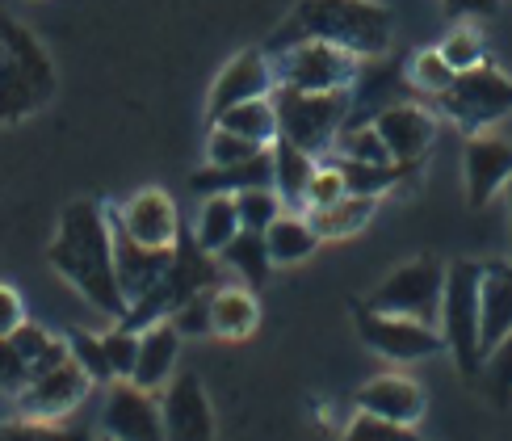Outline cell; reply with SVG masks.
<instances>
[{
	"mask_svg": "<svg viewBox=\"0 0 512 441\" xmlns=\"http://www.w3.org/2000/svg\"><path fill=\"white\" fill-rule=\"evenodd\" d=\"M47 257L59 278H68L101 315H114V320L126 315V294L114 269V227L97 202L80 198L63 210Z\"/></svg>",
	"mask_w": 512,
	"mask_h": 441,
	"instance_id": "cell-1",
	"label": "cell"
},
{
	"mask_svg": "<svg viewBox=\"0 0 512 441\" xmlns=\"http://www.w3.org/2000/svg\"><path fill=\"white\" fill-rule=\"evenodd\" d=\"M391 13L378 0H303L294 21L273 38V47H294V42H332L357 59L382 55L391 47Z\"/></svg>",
	"mask_w": 512,
	"mask_h": 441,
	"instance_id": "cell-2",
	"label": "cell"
},
{
	"mask_svg": "<svg viewBox=\"0 0 512 441\" xmlns=\"http://www.w3.org/2000/svg\"><path fill=\"white\" fill-rule=\"evenodd\" d=\"M55 97V63L42 42L0 17V122H21Z\"/></svg>",
	"mask_w": 512,
	"mask_h": 441,
	"instance_id": "cell-3",
	"label": "cell"
},
{
	"mask_svg": "<svg viewBox=\"0 0 512 441\" xmlns=\"http://www.w3.org/2000/svg\"><path fill=\"white\" fill-rule=\"evenodd\" d=\"M479 261L445 265V294H441V341L454 353V362L466 378H475L483 366V336H479Z\"/></svg>",
	"mask_w": 512,
	"mask_h": 441,
	"instance_id": "cell-4",
	"label": "cell"
},
{
	"mask_svg": "<svg viewBox=\"0 0 512 441\" xmlns=\"http://www.w3.org/2000/svg\"><path fill=\"white\" fill-rule=\"evenodd\" d=\"M349 89H336V93H298V89H277V139H286L294 147H303V152L319 156L328 152L336 143L340 126L349 118Z\"/></svg>",
	"mask_w": 512,
	"mask_h": 441,
	"instance_id": "cell-5",
	"label": "cell"
},
{
	"mask_svg": "<svg viewBox=\"0 0 512 441\" xmlns=\"http://www.w3.org/2000/svg\"><path fill=\"white\" fill-rule=\"evenodd\" d=\"M437 105L462 131L483 135L492 122L512 114V76H504L492 63H479L471 72H458L450 89L437 97Z\"/></svg>",
	"mask_w": 512,
	"mask_h": 441,
	"instance_id": "cell-6",
	"label": "cell"
},
{
	"mask_svg": "<svg viewBox=\"0 0 512 441\" xmlns=\"http://www.w3.org/2000/svg\"><path fill=\"white\" fill-rule=\"evenodd\" d=\"M441 294H445V265L433 257H416L408 265H399L391 278H382V286L370 294V311L382 315H408L420 324L441 320Z\"/></svg>",
	"mask_w": 512,
	"mask_h": 441,
	"instance_id": "cell-7",
	"label": "cell"
},
{
	"mask_svg": "<svg viewBox=\"0 0 512 441\" xmlns=\"http://www.w3.org/2000/svg\"><path fill=\"white\" fill-rule=\"evenodd\" d=\"M357 80V55L332 47V42H294L282 55V84L298 93H336Z\"/></svg>",
	"mask_w": 512,
	"mask_h": 441,
	"instance_id": "cell-8",
	"label": "cell"
},
{
	"mask_svg": "<svg viewBox=\"0 0 512 441\" xmlns=\"http://www.w3.org/2000/svg\"><path fill=\"white\" fill-rule=\"evenodd\" d=\"M357 328L366 336V345L382 357H391V362H420V357H433L445 345L433 324L408 320V315H382L370 307L357 311Z\"/></svg>",
	"mask_w": 512,
	"mask_h": 441,
	"instance_id": "cell-9",
	"label": "cell"
},
{
	"mask_svg": "<svg viewBox=\"0 0 512 441\" xmlns=\"http://www.w3.org/2000/svg\"><path fill=\"white\" fill-rule=\"evenodd\" d=\"M101 429L110 441H164V420L152 391L135 387L131 378H118L105 395Z\"/></svg>",
	"mask_w": 512,
	"mask_h": 441,
	"instance_id": "cell-10",
	"label": "cell"
},
{
	"mask_svg": "<svg viewBox=\"0 0 512 441\" xmlns=\"http://www.w3.org/2000/svg\"><path fill=\"white\" fill-rule=\"evenodd\" d=\"M164 441H215V412L198 374H177L160 399Z\"/></svg>",
	"mask_w": 512,
	"mask_h": 441,
	"instance_id": "cell-11",
	"label": "cell"
},
{
	"mask_svg": "<svg viewBox=\"0 0 512 441\" xmlns=\"http://www.w3.org/2000/svg\"><path fill=\"white\" fill-rule=\"evenodd\" d=\"M89 387H93V378L68 357V362H59L55 370L34 374L26 383V391L17 395V404H21V412H26L30 420H47V425H51V420L68 416L80 399L89 395Z\"/></svg>",
	"mask_w": 512,
	"mask_h": 441,
	"instance_id": "cell-12",
	"label": "cell"
},
{
	"mask_svg": "<svg viewBox=\"0 0 512 441\" xmlns=\"http://www.w3.org/2000/svg\"><path fill=\"white\" fill-rule=\"evenodd\" d=\"M374 131L382 143H387L395 164L416 168L437 135V122L429 110H420V105H382L374 114Z\"/></svg>",
	"mask_w": 512,
	"mask_h": 441,
	"instance_id": "cell-13",
	"label": "cell"
},
{
	"mask_svg": "<svg viewBox=\"0 0 512 441\" xmlns=\"http://www.w3.org/2000/svg\"><path fill=\"white\" fill-rule=\"evenodd\" d=\"M118 227L126 231L131 240L147 244V248H173L181 236V219H177V206L164 189H139V194L122 206Z\"/></svg>",
	"mask_w": 512,
	"mask_h": 441,
	"instance_id": "cell-14",
	"label": "cell"
},
{
	"mask_svg": "<svg viewBox=\"0 0 512 441\" xmlns=\"http://www.w3.org/2000/svg\"><path fill=\"white\" fill-rule=\"evenodd\" d=\"M512 181V143L500 135H471L466 143V198L487 206Z\"/></svg>",
	"mask_w": 512,
	"mask_h": 441,
	"instance_id": "cell-15",
	"label": "cell"
},
{
	"mask_svg": "<svg viewBox=\"0 0 512 441\" xmlns=\"http://www.w3.org/2000/svg\"><path fill=\"white\" fill-rule=\"evenodd\" d=\"M110 227H114V269H118V286H122V294H126V307H131V299L147 294V290H152V286L164 278V273H168L177 244H173V248H147V244H139V240L126 236V231L118 227V219H110Z\"/></svg>",
	"mask_w": 512,
	"mask_h": 441,
	"instance_id": "cell-16",
	"label": "cell"
},
{
	"mask_svg": "<svg viewBox=\"0 0 512 441\" xmlns=\"http://www.w3.org/2000/svg\"><path fill=\"white\" fill-rule=\"evenodd\" d=\"M269 89H273V68H269L265 51H244L227 63L215 80V89H210V118H219L231 105L269 97Z\"/></svg>",
	"mask_w": 512,
	"mask_h": 441,
	"instance_id": "cell-17",
	"label": "cell"
},
{
	"mask_svg": "<svg viewBox=\"0 0 512 441\" xmlns=\"http://www.w3.org/2000/svg\"><path fill=\"white\" fill-rule=\"evenodd\" d=\"M479 336H483V357L492 353L504 336H512V261L483 265V282H479Z\"/></svg>",
	"mask_w": 512,
	"mask_h": 441,
	"instance_id": "cell-18",
	"label": "cell"
},
{
	"mask_svg": "<svg viewBox=\"0 0 512 441\" xmlns=\"http://www.w3.org/2000/svg\"><path fill=\"white\" fill-rule=\"evenodd\" d=\"M357 408L416 429V420L424 416V391H420V383H412V378H403V374H382L357 391Z\"/></svg>",
	"mask_w": 512,
	"mask_h": 441,
	"instance_id": "cell-19",
	"label": "cell"
},
{
	"mask_svg": "<svg viewBox=\"0 0 512 441\" xmlns=\"http://www.w3.org/2000/svg\"><path fill=\"white\" fill-rule=\"evenodd\" d=\"M177 353H181V332L173 328V320H160L152 328L139 332V362L131 383L143 391H156L160 383H168V374L177 366Z\"/></svg>",
	"mask_w": 512,
	"mask_h": 441,
	"instance_id": "cell-20",
	"label": "cell"
},
{
	"mask_svg": "<svg viewBox=\"0 0 512 441\" xmlns=\"http://www.w3.org/2000/svg\"><path fill=\"white\" fill-rule=\"evenodd\" d=\"M198 194H240V189H273V152H256L240 164H206L194 173Z\"/></svg>",
	"mask_w": 512,
	"mask_h": 441,
	"instance_id": "cell-21",
	"label": "cell"
},
{
	"mask_svg": "<svg viewBox=\"0 0 512 441\" xmlns=\"http://www.w3.org/2000/svg\"><path fill=\"white\" fill-rule=\"evenodd\" d=\"M256 320H261V307L248 290L215 286V294H210V332L227 336V341H244L256 332Z\"/></svg>",
	"mask_w": 512,
	"mask_h": 441,
	"instance_id": "cell-22",
	"label": "cell"
},
{
	"mask_svg": "<svg viewBox=\"0 0 512 441\" xmlns=\"http://www.w3.org/2000/svg\"><path fill=\"white\" fill-rule=\"evenodd\" d=\"M315 168L319 164H315L311 152H303V147H294L286 139H277V147H273V189H277V198L307 210V185L315 177Z\"/></svg>",
	"mask_w": 512,
	"mask_h": 441,
	"instance_id": "cell-23",
	"label": "cell"
},
{
	"mask_svg": "<svg viewBox=\"0 0 512 441\" xmlns=\"http://www.w3.org/2000/svg\"><path fill=\"white\" fill-rule=\"evenodd\" d=\"M370 215H374V198L345 194V198L332 202V206L307 210V223L315 227L319 240H345V236H357V231L370 223Z\"/></svg>",
	"mask_w": 512,
	"mask_h": 441,
	"instance_id": "cell-24",
	"label": "cell"
},
{
	"mask_svg": "<svg viewBox=\"0 0 512 441\" xmlns=\"http://www.w3.org/2000/svg\"><path fill=\"white\" fill-rule=\"evenodd\" d=\"M265 244H269L273 265H298L319 248V236L307 223V215H277L265 227Z\"/></svg>",
	"mask_w": 512,
	"mask_h": 441,
	"instance_id": "cell-25",
	"label": "cell"
},
{
	"mask_svg": "<svg viewBox=\"0 0 512 441\" xmlns=\"http://www.w3.org/2000/svg\"><path fill=\"white\" fill-rule=\"evenodd\" d=\"M240 231L244 227H240L236 194H206V206L198 215V248L202 252H223Z\"/></svg>",
	"mask_w": 512,
	"mask_h": 441,
	"instance_id": "cell-26",
	"label": "cell"
},
{
	"mask_svg": "<svg viewBox=\"0 0 512 441\" xmlns=\"http://www.w3.org/2000/svg\"><path fill=\"white\" fill-rule=\"evenodd\" d=\"M215 126H223V131L265 147V143L277 139V110H273L269 97H256V101H244V105H231V110H223L215 118Z\"/></svg>",
	"mask_w": 512,
	"mask_h": 441,
	"instance_id": "cell-27",
	"label": "cell"
},
{
	"mask_svg": "<svg viewBox=\"0 0 512 441\" xmlns=\"http://www.w3.org/2000/svg\"><path fill=\"white\" fill-rule=\"evenodd\" d=\"M336 168H340V177H345L349 194H361V198L387 194V189H391L403 173H412L408 164H361V160H345V156L336 160Z\"/></svg>",
	"mask_w": 512,
	"mask_h": 441,
	"instance_id": "cell-28",
	"label": "cell"
},
{
	"mask_svg": "<svg viewBox=\"0 0 512 441\" xmlns=\"http://www.w3.org/2000/svg\"><path fill=\"white\" fill-rule=\"evenodd\" d=\"M219 257H223L231 269H240L244 282H252V286H261V282L269 278V265H273L269 244H265V231H240V236L219 252Z\"/></svg>",
	"mask_w": 512,
	"mask_h": 441,
	"instance_id": "cell-29",
	"label": "cell"
},
{
	"mask_svg": "<svg viewBox=\"0 0 512 441\" xmlns=\"http://www.w3.org/2000/svg\"><path fill=\"white\" fill-rule=\"evenodd\" d=\"M332 147H336V152L345 156V160H361V164H395L391 152H387V143L378 139L374 122H366V126H357V122L340 126V135H336Z\"/></svg>",
	"mask_w": 512,
	"mask_h": 441,
	"instance_id": "cell-30",
	"label": "cell"
},
{
	"mask_svg": "<svg viewBox=\"0 0 512 441\" xmlns=\"http://www.w3.org/2000/svg\"><path fill=\"white\" fill-rule=\"evenodd\" d=\"M68 353H72V362L93 378V383H110V378H114L110 357H105V345H101V336L76 328V332L68 336Z\"/></svg>",
	"mask_w": 512,
	"mask_h": 441,
	"instance_id": "cell-31",
	"label": "cell"
},
{
	"mask_svg": "<svg viewBox=\"0 0 512 441\" xmlns=\"http://www.w3.org/2000/svg\"><path fill=\"white\" fill-rule=\"evenodd\" d=\"M236 210H240L244 231H265L277 215H282V198H277V189H240Z\"/></svg>",
	"mask_w": 512,
	"mask_h": 441,
	"instance_id": "cell-32",
	"label": "cell"
},
{
	"mask_svg": "<svg viewBox=\"0 0 512 441\" xmlns=\"http://www.w3.org/2000/svg\"><path fill=\"white\" fill-rule=\"evenodd\" d=\"M437 51H441V59L450 63L454 72H471V68H479V63H487V59H483V38H479V30H471V26L450 30Z\"/></svg>",
	"mask_w": 512,
	"mask_h": 441,
	"instance_id": "cell-33",
	"label": "cell"
},
{
	"mask_svg": "<svg viewBox=\"0 0 512 441\" xmlns=\"http://www.w3.org/2000/svg\"><path fill=\"white\" fill-rule=\"evenodd\" d=\"M340 441H420L412 425H395V420H382V416H370V412H357L353 425L345 429Z\"/></svg>",
	"mask_w": 512,
	"mask_h": 441,
	"instance_id": "cell-34",
	"label": "cell"
},
{
	"mask_svg": "<svg viewBox=\"0 0 512 441\" xmlns=\"http://www.w3.org/2000/svg\"><path fill=\"white\" fill-rule=\"evenodd\" d=\"M454 76H458V72L441 59V51H420V55L412 59V84H416L420 93L441 97V93L454 84Z\"/></svg>",
	"mask_w": 512,
	"mask_h": 441,
	"instance_id": "cell-35",
	"label": "cell"
},
{
	"mask_svg": "<svg viewBox=\"0 0 512 441\" xmlns=\"http://www.w3.org/2000/svg\"><path fill=\"white\" fill-rule=\"evenodd\" d=\"M101 345H105V357H110V370L114 378H131L135 374V362H139V332L131 328H110L101 336Z\"/></svg>",
	"mask_w": 512,
	"mask_h": 441,
	"instance_id": "cell-36",
	"label": "cell"
},
{
	"mask_svg": "<svg viewBox=\"0 0 512 441\" xmlns=\"http://www.w3.org/2000/svg\"><path fill=\"white\" fill-rule=\"evenodd\" d=\"M256 152H265V147L252 143V139L231 135V131H223V126H215V135H210V143H206L210 164H240V160H248Z\"/></svg>",
	"mask_w": 512,
	"mask_h": 441,
	"instance_id": "cell-37",
	"label": "cell"
},
{
	"mask_svg": "<svg viewBox=\"0 0 512 441\" xmlns=\"http://www.w3.org/2000/svg\"><path fill=\"white\" fill-rule=\"evenodd\" d=\"M30 383V362L17 353V345L9 336H0V391L5 395H21Z\"/></svg>",
	"mask_w": 512,
	"mask_h": 441,
	"instance_id": "cell-38",
	"label": "cell"
},
{
	"mask_svg": "<svg viewBox=\"0 0 512 441\" xmlns=\"http://www.w3.org/2000/svg\"><path fill=\"white\" fill-rule=\"evenodd\" d=\"M349 189H345V177H340V168L336 164H324V168H315V177H311V185H307V210H315V206H332V202H340Z\"/></svg>",
	"mask_w": 512,
	"mask_h": 441,
	"instance_id": "cell-39",
	"label": "cell"
},
{
	"mask_svg": "<svg viewBox=\"0 0 512 441\" xmlns=\"http://www.w3.org/2000/svg\"><path fill=\"white\" fill-rule=\"evenodd\" d=\"M210 294H215V286L210 290H202V294H194L189 303H181L177 311H173V328L185 336H198V332H210Z\"/></svg>",
	"mask_w": 512,
	"mask_h": 441,
	"instance_id": "cell-40",
	"label": "cell"
},
{
	"mask_svg": "<svg viewBox=\"0 0 512 441\" xmlns=\"http://www.w3.org/2000/svg\"><path fill=\"white\" fill-rule=\"evenodd\" d=\"M487 366H492V391L496 399H508L512 395V336H504V341L483 357Z\"/></svg>",
	"mask_w": 512,
	"mask_h": 441,
	"instance_id": "cell-41",
	"label": "cell"
},
{
	"mask_svg": "<svg viewBox=\"0 0 512 441\" xmlns=\"http://www.w3.org/2000/svg\"><path fill=\"white\" fill-rule=\"evenodd\" d=\"M59 429L47 425V420H9V425H0V441H55Z\"/></svg>",
	"mask_w": 512,
	"mask_h": 441,
	"instance_id": "cell-42",
	"label": "cell"
},
{
	"mask_svg": "<svg viewBox=\"0 0 512 441\" xmlns=\"http://www.w3.org/2000/svg\"><path fill=\"white\" fill-rule=\"evenodd\" d=\"M26 324V307H21V294L13 286H0V336H13Z\"/></svg>",
	"mask_w": 512,
	"mask_h": 441,
	"instance_id": "cell-43",
	"label": "cell"
},
{
	"mask_svg": "<svg viewBox=\"0 0 512 441\" xmlns=\"http://www.w3.org/2000/svg\"><path fill=\"white\" fill-rule=\"evenodd\" d=\"M450 17H487L500 9V0H441Z\"/></svg>",
	"mask_w": 512,
	"mask_h": 441,
	"instance_id": "cell-44",
	"label": "cell"
},
{
	"mask_svg": "<svg viewBox=\"0 0 512 441\" xmlns=\"http://www.w3.org/2000/svg\"><path fill=\"white\" fill-rule=\"evenodd\" d=\"M55 441H89V433H84V429H59Z\"/></svg>",
	"mask_w": 512,
	"mask_h": 441,
	"instance_id": "cell-45",
	"label": "cell"
},
{
	"mask_svg": "<svg viewBox=\"0 0 512 441\" xmlns=\"http://www.w3.org/2000/svg\"><path fill=\"white\" fill-rule=\"evenodd\" d=\"M504 198H508V240H512V181L504 185Z\"/></svg>",
	"mask_w": 512,
	"mask_h": 441,
	"instance_id": "cell-46",
	"label": "cell"
},
{
	"mask_svg": "<svg viewBox=\"0 0 512 441\" xmlns=\"http://www.w3.org/2000/svg\"><path fill=\"white\" fill-rule=\"evenodd\" d=\"M105 441H110V437H105Z\"/></svg>",
	"mask_w": 512,
	"mask_h": 441,
	"instance_id": "cell-47",
	"label": "cell"
}]
</instances>
